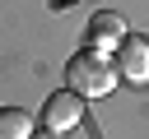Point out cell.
I'll return each instance as SVG.
<instances>
[{
    "mask_svg": "<svg viewBox=\"0 0 149 139\" xmlns=\"http://www.w3.org/2000/svg\"><path fill=\"white\" fill-rule=\"evenodd\" d=\"M65 79H70V93L79 97H107L116 88V65L107 60V51H74L70 65H65Z\"/></svg>",
    "mask_w": 149,
    "mask_h": 139,
    "instance_id": "cell-1",
    "label": "cell"
},
{
    "mask_svg": "<svg viewBox=\"0 0 149 139\" xmlns=\"http://www.w3.org/2000/svg\"><path fill=\"white\" fill-rule=\"evenodd\" d=\"M79 116H84V97H79V93H70V88H61V93H51V97L42 102V125H47V130H56V134L74 130V125H79Z\"/></svg>",
    "mask_w": 149,
    "mask_h": 139,
    "instance_id": "cell-2",
    "label": "cell"
},
{
    "mask_svg": "<svg viewBox=\"0 0 149 139\" xmlns=\"http://www.w3.org/2000/svg\"><path fill=\"white\" fill-rule=\"evenodd\" d=\"M84 37H88V46H93V51H116V46H121V37H126V19H121L116 9H98V14L88 19Z\"/></svg>",
    "mask_w": 149,
    "mask_h": 139,
    "instance_id": "cell-3",
    "label": "cell"
},
{
    "mask_svg": "<svg viewBox=\"0 0 149 139\" xmlns=\"http://www.w3.org/2000/svg\"><path fill=\"white\" fill-rule=\"evenodd\" d=\"M116 74L130 83H149V42L144 37H121L116 46Z\"/></svg>",
    "mask_w": 149,
    "mask_h": 139,
    "instance_id": "cell-4",
    "label": "cell"
},
{
    "mask_svg": "<svg viewBox=\"0 0 149 139\" xmlns=\"http://www.w3.org/2000/svg\"><path fill=\"white\" fill-rule=\"evenodd\" d=\"M0 139H33V116L19 107H5L0 111Z\"/></svg>",
    "mask_w": 149,
    "mask_h": 139,
    "instance_id": "cell-5",
    "label": "cell"
},
{
    "mask_svg": "<svg viewBox=\"0 0 149 139\" xmlns=\"http://www.w3.org/2000/svg\"><path fill=\"white\" fill-rule=\"evenodd\" d=\"M33 139H61V134H56V130H47V125H42V134H33Z\"/></svg>",
    "mask_w": 149,
    "mask_h": 139,
    "instance_id": "cell-6",
    "label": "cell"
}]
</instances>
